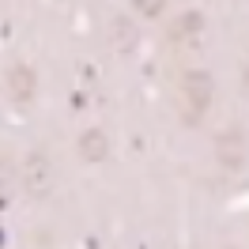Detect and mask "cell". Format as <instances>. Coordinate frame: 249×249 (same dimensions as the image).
Segmentation results:
<instances>
[{
	"label": "cell",
	"instance_id": "cell-1",
	"mask_svg": "<svg viewBox=\"0 0 249 249\" xmlns=\"http://www.w3.org/2000/svg\"><path fill=\"white\" fill-rule=\"evenodd\" d=\"M8 83H12V94H16V98H31V94H34V72H31V68H23V64L12 68Z\"/></svg>",
	"mask_w": 249,
	"mask_h": 249
},
{
	"label": "cell",
	"instance_id": "cell-2",
	"mask_svg": "<svg viewBox=\"0 0 249 249\" xmlns=\"http://www.w3.org/2000/svg\"><path fill=\"white\" fill-rule=\"evenodd\" d=\"M79 147H83V159H102L106 155V136L102 132H87L79 140Z\"/></svg>",
	"mask_w": 249,
	"mask_h": 249
},
{
	"label": "cell",
	"instance_id": "cell-3",
	"mask_svg": "<svg viewBox=\"0 0 249 249\" xmlns=\"http://www.w3.org/2000/svg\"><path fill=\"white\" fill-rule=\"evenodd\" d=\"M159 8H162V0H140V12H143V16H155Z\"/></svg>",
	"mask_w": 249,
	"mask_h": 249
}]
</instances>
